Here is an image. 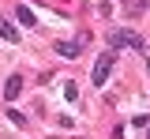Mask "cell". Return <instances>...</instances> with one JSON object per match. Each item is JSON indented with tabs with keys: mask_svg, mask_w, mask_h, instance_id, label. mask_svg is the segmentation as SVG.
<instances>
[{
	"mask_svg": "<svg viewBox=\"0 0 150 139\" xmlns=\"http://www.w3.org/2000/svg\"><path fill=\"white\" fill-rule=\"evenodd\" d=\"M109 45H112V49H135V53H143V49H146V45H143V38H139L135 30H124V26L109 34Z\"/></svg>",
	"mask_w": 150,
	"mask_h": 139,
	"instance_id": "6da1fadb",
	"label": "cell"
},
{
	"mask_svg": "<svg viewBox=\"0 0 150 139\" xmlns=\"http://www.w3.org/2000/svg\"><path fill=\"white\" fill-rule=\"evenodd\" d=\"M112 64H116V57H112V53H101V57L94 60V72H90V83H94V87H105V79H109V72H112Z\"/></svg>",
	"mask_w": 150,
	"mask_h": 139,
	"instance_id": "7a4b0ae2",
	"label": "cell"
},
{
	"mask_svg": "<svg viewBox=\"0 0 150 139\" xmlns=\"http://www.w3.org/2000/svg\"><path fill=\"white\" fill-rule=\"evenodd\" d=\"M83 45H86V34H83L79 41H56V53H60L64 60H75L79 53H83Z\"/></svg>",
	"mask_w": 150,
	"mask_h": 139,
	"instance_id": "3957f363",
	"label": "cell"
},
{
	"mask_svg": "<svg viewBox=\"0 0 150 139\" xmlns=\"http://www.w3.org/2000/svg\"><path fill=\"white\" fill-rule=\"evenodd\" d=\"M19 94H23V75H8V83H4V98L15 101Z\"/></svg>",
	"mask_w": 150,
	"mask_h": 139,
	"instance_id": "277c9868",
	"label": "cell"
},
{
	"mask_svg": "<svg viewBox=\"0 0 150 139\" xmlns=\"http://www.w3.org/2000/svg\"><path fill=\"white\" fill-rule=\"evenodd\" d=\"M0 38L8 41V45H15V41H19V30H15L8 19H4V15H0Z\"/></svg>",
	"mask_w": 150,
	"mask_h": 139,
	"instance_id": "5b68a950",
	"label": "cell"
},
{
	"mask_svg": "<svg viewBox=\"0 0 150 139\" xmlns=\"http://www.w3.org/2000/svg\"><path fill=\"white\" fill-rule=\"evenodd\" d=\"M15 15H19V23H23V26H34V23H38V15L26 8V4H19V11H15Z\"/></svg>",
	"mask_w": 150,
	"mask_h": 139,
	"instance_id": "8992f818",
	"label": "cell"
},
{
	"mask_svg": "<svg viewBox=\"0 0 150 139\" xmlns=\"http://www.w3.org/2000/svg\"><path fill=\"white\" fill-rule=\"evenodd\" d=\"M8 117H11V124H19V128H26V117H23L19 109H8Z\"/></svg>",
	"mask_w": 150,
	"mask_h": 139,
	"instance_id": "52a82bcc",
	"label": "cell"
},
{
	"mask_svg": "<svg viewBox=\"0 0 150 139\" xmlns=\"http://www.w3.org/2000/svg\"><path fill=\"white\" fill-rule=\"evenodd\" d=\"M64 94H68V101H75V98H79V87H75V83H68V87H64Z\"/></svg>",
	"mask_w": 150,
	"mask_h": 139,
	"instance_id": "ba28073f",
	"label": "cell"
},
{
	"mask_svg": "<svg viewBox=\"0 0 150 139\" xmlns=\"http://www.w3.org/2000/svg\"><path fill=\"white\" fill-rule=\"evenodd\" d=\"M146 75H150V57H146Z\"/></svg>",
	"mask_w": 150,
	"mask_h": 139,
	"instance_id": "9c48e42d",
	"label": "cell"
},
{
	"mask_svg": "<svg viewBox=\"0 0 150 139\" xmlns=\"http://www.w3.org/2000/svg\"><path fill=\"white\" fill-rule=\"evenodd\" d=\"M146 139H150V128H146Z\"/></svg>",
	"mask_w": 150,
	"mask_h": 139,
	"instance_id": "30bf717a",
	"label": "cell"
}]
</instances>
